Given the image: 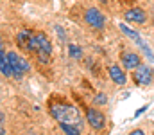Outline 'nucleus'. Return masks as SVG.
I'll use <instances>...</instances> for the list:
<instances>
[{
  "label": "nucleus",
  "instance_id": "nucleus-1",
  "mask_svg": "<svg viewBox=\"0 0 154 135\" xmlns=\"http://www.w3.org/2000/svg\"><path fill=\"white\" fill-rule=\"evenodd\" d=\"M50 114L59 124H72V126H77V128H81V124H82V115H81V112L75 106L52 104L50 106Z\"/></svg>",
  "mask_w": 154,
  "mask_h": 135
},
{
  "label": "nucleus",
  "instance_id": "nucleus-2",
  "mask_svg": "<svg viewBox=\"0 0 154 135\" xmlns=\"http://www.w3.org/2000/svg\"><path fill=\"white\" fill-rule=\"evenodd\" d=\"M16 42L22 49L25 50H39V42H38V33H32L29 29H22L16 34Z\"/></svg>",
  "mask_w": 154,
  "mask_h": 135
},
{
  "label": "nucleus",
  "instance_id": "nucleus-3",
  "mask_svg": "<svg viewBox=\"0 0 154 135\" xmlns=\"http://www.w3.org/2000/svg\"><path fill=\"white\" fill-rule=\"evenodd\" d=\"M84 20H86V24H88L90 27H93V29H102V27L106 25V16H104L97 7H88V9L84 11Z\"/></svg>",
  "mask_w": 154,
  "mask_h": 135
},
{
  "label": "nucleus",
  "instance_id": "nucleus-4",
  "mask_svg": "<svg viewBox=\"0 0 154 135\" xmlns=\"http://www.w3.org/2000/svg\"><path fill=\"white\" fill-rule=\"evenodd\" d=\"M7 56H9L11 69H13V78L20 79L25 72H29V63H27L23 58H20L16 52H7Z\"/></svg>",
  "mask_w": 154,
  "mask_h": 135
},
{
  "label": "nucleus",
  "instance_id": "nucleus-5",
  "mask_svg": "<svg viewBox=\"0 0 154 135\" xmlns=\"http://www.w3.org/2000/svg\"><path fill=\"white\" fill-rule=\"evenodd\" d=\"M118 27H120V31H122L124 34H127V36H129V38H131L133 42H136V45H138V47H140V49L143 50V54H145V56H147V58H149V59L152 61L154 56H152V52H151V49H149V47H147V43H145V42H143V40L140 38V34H138V33H134L133 29H129V27H127L125 24H120Z\"/></svg>",
  "mask_w": 154,
  "mask_h": 135
},
{
  "label": "nucleus",
  "instance_id": "nucleus-6",
  "mask_svg": "<svg viewBox=\"0 0 154 135\" xmlns=\"http://www.w3.org/2000/svg\"><path fill=\"white\" fill-rule=\"evenodd\" d=\"M133 79H134V83H138V85H149V83L152 81V70H151V67H147L145 63H140V65L134 69Z\"/></svg>",
  "mask_w": 154,
  "mask_h": 135
},
{
  "label": "nucleus",
  "instance_id": "nucleus-7",
  "mask_svg": "<svg viewBox=\"0 0 154 135\" xmlns=\"http://www.w3.org/2000/svg\"><path fill=\"white\" fill-rule=\"evenodd\" d=\"M86 121L93 130H102L106 124V117L104 114H100L97 108H88L86 110Z\"/></svg>",
  "mask_w": 154,
  "mask_h": 135
},
{
  "label": "nucleus",
  "instance_id": "nucleus-8",
  "mask_svg": "<svg viewBox=\"0 0 154 135\" xmlns=\"http://www.w3.org/2000/svg\"><path fill=\"white\" fill-rule=\"evenodd\" d=\"M124 20L129 22V24H145V22H147V14H145L143 9H140V7H133V9L125 11Z\"/></svg>",
  "mask_w": 154,
  "mask_h": 135
},
{
  "label": "nucleus",
  "instance_id": "nucleus-9",
  "mask_svg": "<svg viewBox=\"0 0 154 135\" xmlns=\"http://www.w3.org/2000/svg\"><path fill=\"white\" fill-rule=\"evenodd\" d=\"M122 65L127 70H134L140 65V56L136 52H124L122 54Z\"/></svg>",
  "mask_w": 154,
  "mask_h": 135
},
{
  "label": "nucleus",
  "instance_id": "nucleus-10",
  "mask_svg": "<svg viewBox=\"0 0 154 135\" xmlns=\"http://www.w3.org/2000/svg\"><path fill=\"white\" fill-rule=\"evenodd\" d=\"M0 72L4 78H13V69H11V61L9 56L5 54V49H0Z\"/></svg>",
  "mask_w": 154,
  "mask_h": 135
},
{
  "label": "nucleus",
  "instance_id": "nucleus-11",
  "mask_svg": "<svg viewBox=\"0 0 154 135\" xmlns=\"http://www.w3.org/2000/svg\"><path fill=\"white\" fill-rule=\"evenodd\" d=\"M109 78L115 81L116 85H124L125 83V72L118 65H111L109 67Z\"/></svg>",
  "mask_w": 154,
  "mask_h": 135
},
{
  "label": "nucleus",
  "instance_id": "nucleus-12",
  "mask_svg": "<svg viewBox=\"0 0 154 135\" xmlns=\"http://www.w3.org/2000/svg\"><path fill=\"white\" fill-rule=\"evenodd\" d=\"M38 42H39L38 52H43V54H50V52H52V45H50V40L47 38V34L38 33ZM38 52H36V54H38Z\"/></svg>",
  "mask_w": 154,
  "mask_h": 135
},
{
  "label": "nucleus",
  "instance_id": "nucleus-13",
  "mask_svg": "<svg viewBox=\"0 0 154 135\" xmlns=\"http://www.w3.org/2000/svg\"><path fill=\"white\" fill-rule=\"evenodd\" d=\"M61 130L65 132V135H81V128L72 126V124H59Z\"/></svg>",
  "mask_w": 154,
  "mask_h": 135
},
{
  "label": "nucleus",
  "instance_id": "nucleus-14",
  "mask_svg": "<svg viewBox=\"0 0 154 135\" xmlns=\"http://www.w3.org/2000/svg\"><path fill=\"white\" fill-rule=\"evenodd\" d=\"M68 54H70V58L79 59V58L82 56V50H81V47H77V45H68Z\"/></svg>",
  "mask_w": 154,
  "mask_h": 135
},
{
  "label": "nucleus",
  "instance_id": "nucleus-15",
  "mask_svg": "<svg viewBox=\"0 0 154 135\" xmlns=\"http://www.w3.org/2000/svg\"><path fill=\"white\" fill-rule=\"evenodd\" d=\"M93 103H95V104H106V103H108V97H106L102 92H99V94L93 97Z\"/></svg>",
  "mask_w": 154,
  "mask_h": 135
},
{
  "label": "nucleus",
  "instance_id": "nucleus-16",
  "mask_svg": "<svg viewBox=\"0 0 154 135\" xmlns=\"http://www.w3.org/2000/svg\"><path fill=\"white\" fill-rule=\"evenodd\" d=\"M38 59L41 63H48V59H50V54H43V52H38Z\"/></svg>",
  "mask_w": 154,
  "mask_h": 135
},
{
  "label": "nucleus",
  "instance_id": "nucleus-17",
  "mask_svg": "<svg viewBox=\"0 0 154 135\" xmlns=\"http://www.w3.org/2000/svg\"><path fill=\"white\" fill-rule=\"evenodd\" d=\"M56 31L59 33V38H61V40H66V34H65V31H63L59 25H56Z\"/></svg>",
  "mask_w": 154,
  "mask_h": 135
},
{
  "label": "nucleus",
  "instance_id": "nucleus-18",
  "mask_svg": "<svg viewBox=\"0 0 154 135\" xmlns=\"http://www.w3.org/2000/svg\"><path fill=\"white\" fill-rule=\"evenodd\" d=\"M129 135H145V133H143L142 130H134V132H131Z\"/></svg>",
  "mask_w": 154,
  "mask_h": 135
},
{
  "label": "nucleus",
  "instance_id": "nucleus-19",
  "mask_svg": "<svg viewBox=\"0 0 154 135\" xmlns=\"http://www.w3.org/2000/svg\"><path fill=\"white\" fill-rule=\"evenodd\" d=\"M145 108H147V106H142V108H140V110H138L134 115H140V114H143V112H145Z\"/></svg>",
  "mask_w": 154,
  "mask_h": 135
},
{
  "label": "nucleus",
  "instance_id": "nucleus-20",
  "mask_svg": "<svg viewBox=\"0 0 154 135\" xmlns=\"http://www.w3.org/2000/svg\"><path fill=\"white\" fill-rule=\"evenodd\" d=\"M100 2H106V0H100Z\"/></svg>",
  "mask_w": 154,
  "mask_h": 135
}]
</instances>
